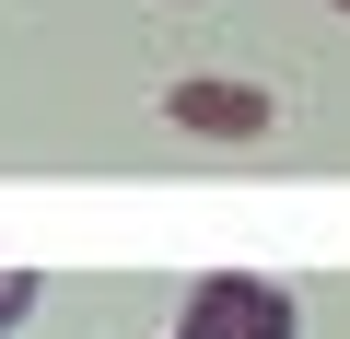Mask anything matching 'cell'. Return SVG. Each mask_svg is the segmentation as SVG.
Listing matches in <instances>:
<instances>
[{"label":"cell","mask_w":350,"mask_h":339,"mask_svg":"<svg viewBox=\"0 0 350 339\" xmlns=\"http://www.w3.org/2000/svg\"><path fill=\"white\" fill-rule=\"evenodd\" d=\"M175 129H199V140H269V94H245V82H175Z\"/></svg>","instance_id":"7a4b0ae2"},{"label":"cell","mask_w":350,"mask_h":339,"mask_svg":"<svg viewBox=\"0 0 350 339\" xmlns=\"http://www.w3.org/2000/svg\"><path fill=\"white\" fill-rule=\"evenodd\" d=\"M175 339H292V292L269 269H211L187 292V327Z\"/></svg>","instance_id":"6da1fadb"},{"label":"cell","mask_w":350,"mask_h":339,"mask_svg":"<svg viewBox=\"0 0 350 339\" xmlns=\"http://www.w3.org/2000/svg\"><path fill=\"white\" fill-rule=\"evenodd\" d=\"M36 292H47L36 269H0V327H12V316H36Z\"/></svg>","instance_id":"3957f363"},{"label":"cell","mask_w":350,"mask_h":339,"mask_svg":"<svg viewBox=\"0 0 350 339\" xmlns=\"http://www.w3.org/2000/svg\"><path fill=\"white\" fill-rule=\"evenodd\" d=\"M338 12H350V0H338Z\"/></svg>","instance_id":"277c9868"}]
</instances>
